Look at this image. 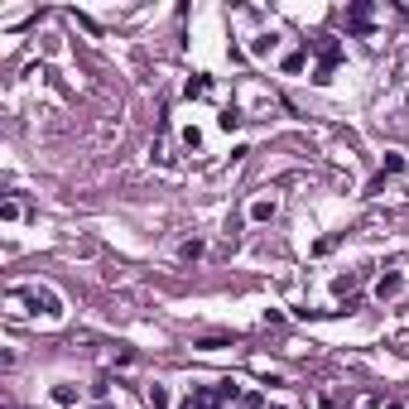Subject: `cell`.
Returning a JSON list of instances; mask_svg holds the SVG:
<instances>
[{
	"mask_svg": "<svg viewBox=\"0 0 409 409\" xmlns=\"http://www.w3.org/2000/svg\"><path fill=\"white\" fill-rule=\"evenodd\" d=\"M318 58H323V63H318V82H327V73L342 63V49H337V39H318Z\"/></svg>",
	"mask_w": 409,
	"mask_h": 409,
	"instance_id": "6da1fadb",
	"label": "cell"
},
{
	"mask_svg": "<svg viewBox=\"0 0 409 409\" xmlns=\"http://www.w3.org/2000/svg\"><path fill=\"white\" fill-rule=\"evenodd\" d=\"M347 25H352L356 34H366V29H371V5H352V10H347Z\"/></svg>",
	"mask_w": 409,
	"mask_h": 409,
	"instance_id": "7a4b0ae2",
	"label": "cell"
},
{
	"mask_svg": "<svg viewBox=\"0 0 409 409\" xmlns=\"http://www.w3.org/2000/svg\"><path fill=\"white\" fill-rule=\"evenodd\" d=\"M202 250H207V245L197 241V236H188V241L178 245V260H188V265H193V260H202Z\"/></svg>",
	"mask_w": 409,
	"mask_h": 409,
	"instance_id": "3957f363",
	"label": "cell"
},
{
	"mask_svg": "<svg viewBox=\"0 0 409 409\" xmlns=\"http://www.w3.org/2000/svg\"><path fill=\"white\" fill-rule=\"evenodd\" d=\"M400 284H405L400 274H385L381 284H376V299H390V294H400Z\"/></svg>",
	"mask_w": 409,
	"mask_h": 409,
	"instance_id": "277c9868",
	"label": "cell"
},
{
	"mask_svg": "<svg viewBox=\"0 0 409 409\" xmlns=\"http://www.w3.org/2000/svg\"><path fill=\"white\" fill-rule=\"evenodd\" d=\"M207 92H212V82H207V78H188V97H193V102L207 97Z\"/></svg>",
	"mask_w": 409,
	"mask_h": 409,
	"instance_id": "5b68a950",
	"label": "cell"
},
{
	"mask_svg": "<svg viewBox=\"0 0 409 409\" xmlns=\"http://www.w3.org/2000/svg\"><path fill=\"white\" fill-rule=\"evenodd\" d=\"M250 217H255V221H270L274 217V202H255V207H250Z\"/></svg>",
	"mask_w": 409,
	"mask_h": 409,
	"instance_id": "8992f818",
	"label": "cell"
},
{
	"mask_svg": "<svg viewBox=\"0 0 409 409\" xmlns=\"http://www.w3.org/2000/svg\"><path fill=\"white\" fill-rule=\"evenodd\" d=\"M54 400H58V405H73V400H78V390H73V385H58Z\"/></svg>",
	"mask_w": 409,
	"mask_h": 409,
	"instance_id": "52a82bcc",
	"label": "cell"
},
{
	"mask_svg": "<svg viewBox=\"0 0 409 409\" xmlns=\"http://www.w3.org/2000/svg\"><path fill=\"white\" fill-rule=\"evenodd\" d=\"M145 400H149V409H164V405H169V400H164V390H159V385H154V390H149Z\"/></svg>",
	"mask_w": 409,
	"mask_h": 409,
	"instance_id": "ba28073f",
	"label": "cell"
},
{
	"mask_svg": "<svg viewBox=\"0 0 409 409\" xmlns=\"http://www.w3.org/2000/svg\"><path fill=\"white\" fill-rule=\"evenodd\" d=\"M5 409H20V405H15V400H5Z\"/></svg>",
	"mask_w": 409,
	"mask_h": 409,
	"instance_id": "9c48e42d",
	"label": "cell"
}]
</instances>
